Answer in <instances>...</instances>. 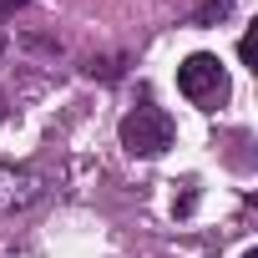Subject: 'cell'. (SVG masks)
Returning <instances> with one entry per match:
<instances>
[{
  "label": "cell",
  "instance_id": "6da1fadb",
  "mask_svg": "<svg viewBox=\"0 0 258 258\" xmlns=\"http://www.w3.org/2000/svg\"><path fill=\"white\" fill-rule=\"evenodd\" d=\"M121 147L132 157H157L172 147V116L162 106H137L121 116Z\"/></svg>",
  "mask_w": 258,
  "mask_h": 258
},
{
  "label": "cell",
  "instance_id": "7a4b0ae2",
  "mask_svg": "<svg viewBox=\"0 0 258 258\" xmlns=\"http://www.w3.org/2000/svg\"><path fill=\"white\" fill-rule=\"evenodd\" d=\"M177 91H182L187 101H198V106H218V101L228 96V71H223V61L208 56V51L187 56V61L177 66Z\"/></svg>",
  "mask_w": 258,
  "mask_h": 258
},
{
  "label": "cell",
  "instance_id": "3957f363",
  "mask_svg": "<svg viewBox=\"0 0 258 258\" xmlns=\"http://www.w3.org/2000/svg\"><path fill=\"white\" fill-rule=\"evenodd\" d=\"M41 192V182L31 172H16V167H0V213H11V208H26L31 198Z\"/></svg>",
  "mask_w": 258,
  "mask_h": 258
},
{
  "label": "cell",
  "instance_id": "277c9868",
  "mask_svg": "<svg viewBox=\"0 0 258 258\" xmlns=\"http://www.w3.org/2000/svg\"><path fill=\"white\" fill-rule=\"evenodd\" d=\"M233 11V0H208V6H203V21H213V16H228Z\"/></svg>",
  "mask_w": 258,
  "mask_h": 258
},
{
  "label": "cell",
  "instance_id": "5b68a950",
  "mask_svg": "<svg viewBox=\"0 0 258 258\" xmlns=\"http://www.w3.org/2000/svg\"><path fill=\"white\" fill-rule=\"evenodd\" d=\"M26 0H0V16H11V11H21Z\"/></svg>",
  "mask_w": 258,
  "mask_h": 258
},
{
  "label": "cell",
  "instance_id": "8992f818",
  "mask_svg": "<svg viewBox=\"0 0 258 258\" xmlns=\"http://www.w3.org/2000/svg\"><path fill=\"white\" fill-rule=\"evenodd\" d=\"M243 258H258V253H253V248H248V253H243Z\"/></svg>",
  "mask_w": 258,
  "mask_h": 258
}]
</instances>
